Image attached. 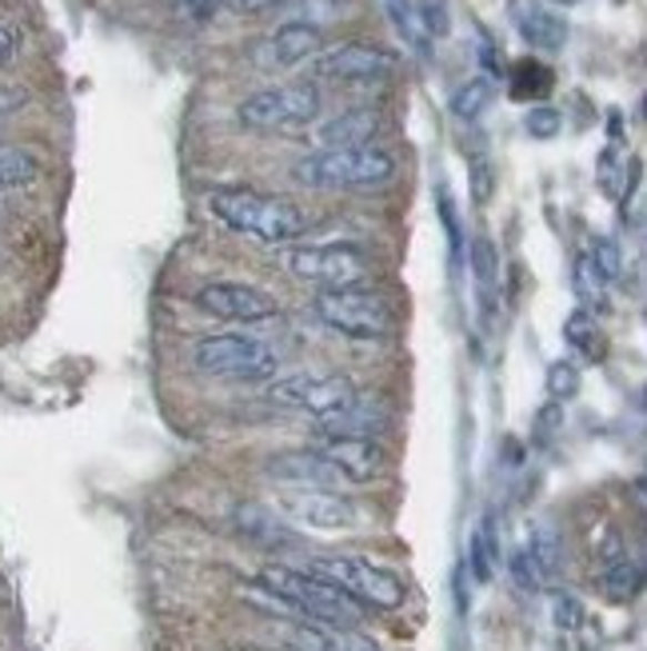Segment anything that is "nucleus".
I'll return each instance as SVG.
<instances>
[{"mask_svg": "<svg viewBox=\"0 0 647 651\" xmlns=\"http://www.w3.org/2000/svg\"><path fill=\"white\" fill-rule=\"evenodd\" d=\"M209 208L224 228L260 244H292L312 228V216L300 204L260 189H212Z\"/></svg>", "mask_w": 647, "mask_h": 651, "instance_id": "obj_1", "label": "nucleus"}, {"mask_svg": "<svg viewBox=\"0 0 647 651\" xmlns=\"http://www.w3.org/2000/svg\"><path fill=\"white\" fill-rule=\"evenodd\" d=\"M488 104H492V81L488 77H472L468 84H459V89L452 92V116H459V121H476Z\"/></svg>", "mask_w": 647, "mask_h": 651, "instance_id": "obj_25", "label": "nucleus"}, {"mask_svg": "<svg viewBox=\"0 0 647 651\" xmlns=\"http://www.w3.org/2000/svg\"><path fill=\"white\" fill-rule=\"evenodd\" d=\"M508 571H512V580H516V588H524V591L544 588V583L552 580V571H556V548H552L548 536H536L528 548H519L516 556H512Z\"/></svg>", "mask_w": 647, "mask_h": 651, "instance_id": "obj_20", "label": "nucleus"}, {"mask_svg": "<svg viewBox=\"0 0 647 651\" xmlns=\"http://www.w3.org/2000/svg\"><path fill=\"white\" fill-rule=\"evenodd\" d=\"M564 340H568L588 364H596V360H604V356H608V332L599 328L596 316H592V312H584V308L572 312L568 321H564Z\"/></svg>", "mask_w": 647, "mask_h": 651, "instance_id": "obj_22", "label": "nucleus"}, {"mask_svg": "<svg viewBox=\"0 0 647 651\" xmlns=\"http://www.w3.org/2000/svg\"><path fill=\"white\" fill-rule=\"evenodd\" d=\"M588 261L599 268V276L608 284L619 281V272H624V252H619V244L611 241V236H596L588 248Z\"/></svg>", "mask_w": 647, "mask_h": 651, "instance_id": "obj_28", "label": "nucleus"}, {"mask_svg": "<svg viewBox=\"0 0 647 651\" xmlns=\"http://www.w3.org/2000/svg\"><path fill=\"white\" fill-rule=\"evenodd\" d=\"M276 4H289V0H232V9L236 12H269Z\"/></svg>", "mask_w": 647, "mask_h": 651, "instance_id": "obj_38", "label": "nucleus"}, {"mask_svg": "<svg viewBox=\"0 0 647 651\" xmlns=\"http://www.w3.org/2000/svg\"><path fill=\"white\" fill-rule=\"evenodd\" d=\"M524 129H528L532 141H552L564 129V116H559L552 104H532L528 116H524Z\"/></svg>", "mask_w": 647, "mask_h": 651, "instance_id": "obj_30", "label": "nucleus"}, {"mask_svg": "<svg viewBox=\"0 0 647 651\" xmlns=\"http://www.w3.org/2000/svg\"><path fill=\"white\" fill-rule=\"evenodd\" d=\"M224 4H232V0H184V9H189L192 17H209V12L224 9Z\"/></svg>", "mask_w": 647, "mask_h": 651, "instance_id": "obj_39", "label": "nucleus"}, {"mask_svg": "<svg viewBox=\"0 0 647 651\" xmlns=\"http://www.w3.org/2000/svg\"><path fill=\"white\" fill-rule=\"evenodd\" d=\"M40 176V161L20 144L0 141V189H24Z\"/></svg>", "mask_w": 647, "mask_h": 651, "instance_id": "obj_23", "label": "nucleus"}, {"mask_svg": "<svg viewBox=\"0 0 647 651\" xmlns=\"http://www.w3.org/2000/svg\"><path fill=\"white\" fill-rule=\"evenodd\" d=\"M312 448L344 476V484H372L384 471V448L376 440H356V436H316Z\"/></svg>", "mask_w": 647, "mask_h": 651, "instance_id": "obj_13", "label": "nucleus"}, {"mask_svg": "<svg viewBox=\"0 0 647 651\" xmlns=\"http://www.w3.org/2000/svg\"><path fill=\"white\" fill-rule=\"evenodd\" d=\"M388 12H392V21H396V29L404 32V37H408L416 49H424V32H419L416 12H412L408 0H388Z\"/></svg>", "mask_w": 647, "mask_h": 651, "instance_id": "obj_35", "label": "nucleus"}, {"mask_svg": "<svg viewBox=\"0 0 647 651\" xmlns=\"http://www.w3.org/2000/svg\"><path fill=\"white\" fill-rule=\"evenodd\" d=\"M356 384L344 372H292V376H276L264 391V400L272 408L300 411L312 420H328L336 411L348 408V400L356 396Z\"/></svg>", "mask_w": 647, "mask_h": 651, "instance_id": "obj_8", "label": "nucleus"}, {"mask_svg": "<svg viewBox=\"0 0 647 651\" xmlns=\"http://www.w3.org/2000/svg\"><path fill=\"white\" fill-rule=\"evenodd\" d=\"M229 651H269V648H252V643H240V648H229Z\"/></svg>", "mask_w": 647, "mask_h": 651, "instance_id": "obj_41", "label": "nucleus"}, {"mask_svg": "<svg viewBox=\"0 0 647 651\" xmlns=\"http://www.w3.org/2000/svg\"><path fill=\"white\" fill-rule=\"evenodd\" d=\"M548 4H559V9H576L579 0H548Z\"/></svg>", "mask_w": 647, "mask_h": 651, "instance_id": "obj_40", "label": "nucleus"}, {"mask_svg": "<svg viewBox=\"0 0 647 651\" xmlns=\"http://www.w3.org/2000/svg\"><path fill=\"white\" fill-rule=\"evenodd\" d=\"M496 563H499V551H496V543H492V528L484 523V528L472 536V571H476V580L488 583Z\"/></svg>", "mask_w": 647, "mask_h": 651, "instance_id": "obj_29", "label": "nucleus"}, {"mask_svg": "<svg viewBox=\"0 0 647 651\" xmlns=\"http://www.w3.org/2000/svg\"><path fill=\"white\" fill-rule=\"evenodd\" d=\"M492 192H496V169H492L488 156H476V161H472V201L488 204Z\"/></svg>", "mask_w": 647, "mask_h": 651, "instance_id": "obj_34", "label": "nucleus"}, {"mask_svg": "<svg viewBox=\"0 0 647 651\" xmlns=\"http://www.w3.org/2000/svg\"><path fill=\"white\" fill-rule=\"evenodd\" d=\"M192 364L196 372L212 376V380H236V384H256V380H276L284 352L276 344L249 336V332H212L200 336L192 348Z\"/></svg>", "mask_w": 647, "mask_h": 651, "instance_id": "obj_4", "label": "nucleus"}, {"mask_svg": "<svg viewBox=\"0 0 647 651\" xmlns=\"http://www.w3.org/2000/svg\"><path fill=\"white\" fill-rule=\"evenodd\" d=\"M552 620H556L559 631H579L584 628V620H588V611H584V603H579L576 596L559 591L556 603H552Z\"/></svg>", "mask_w": 647, "mask_h": 651, "instance_id": "obj_33", "label": "nucleus"}, {"mask_svg": "<svg viewBox=\"0 0 647 651\" xmlns=\"http://www.w3.org/2000/svg\"><path fill=\"white\" fill-rule=\"evenodd\" d=\"M24 89H17V84H4L0 81V112H17V109H24Z\"/></svg>", "mask_w": 647, "mask_h": 651, "instance_id": "obj_36", "label": "nucleus"}, {"mask_svg": "<svg viewBox=\"0 0 647 651\" xmlns=\"http://www.w3.org/2000/svg\"><path fill=\"white\" fill-rule=\"evenodd\" d=\"M416 24L424 37H448L452 32V12H448V0H416Z\"/></svg>", "mask_w": 647, "mask_h": 651, "instance_id": "obj_26", "label": "nucleus"}, {"mask_svg": "<svg viewBox=\"0 0 647 651\" xmlns=\"http://www.w3.org/2000/svg\"><path fill=\"white\" fill-rule=\"evenodd\" d=\"M392 424V411L388 404L380 400V396H364L356 391L348 400V408L328 416V420H320V436H356V440H376L384 436Z\"/></svg>", "mask_w": 647, "mask_h": 651, "instance_id": "obj_16", "label": "nucleus"}, {"mask_svg": "<svg viewBox=\"0 0 647 651\" xmlns=\"http://www.w3.org/2000/svg\"><path fill=\"white\" fill-rule=\"evenodd\" d=\"M169 4H180V0H169Z\"/></svg>", "mask_w": 647, "mask_h": 651, "instance_id": "obj_42", "label": "nucleus"}, {"mask_svg": "<svg viewBox=\"0 0 647 651\" xmlns=\"http://www.w3.org/2000/svg\"><path fill=\"white\" fill-rule=\"evenodd\" d=\"M380 132V112L376 109H348L328 116L324 124H316L312 141L320 149H364V144L376 141Z\"/></svg>", "mask_w": 647, "mask_h": 651, "instance_id": "obj_19", "label": "nucleus"}, {"mask_svg": "<svg viewBox=\"0 0 647 651\" xmlns=\"http://www.w3.org/2000/svg\"><path fill=\"white\" fill-rule=\"evenodd\" d=\"M468 264H472V272H476L479 288L492 292V284H496V276H499V252H496V244H492L488 236H479V241L472 244Z\"/></svg>", "mask_w": 647, "mask_h": 651, "instance_id": "obj_27", "label": "nucleus"}, {"mask_svg": "<svg viewBox=\"0 0 647 651\" xmlns=\"http://www.w3.org/2000/svg\"><path fill=\"white\" fill-rule=\"evenodd\" d=\"M599 588L611 603H631L644 591V563L631 560L628 551L616 556V560L604 563V576H599Z\"/></svg>", "mask_w": 647, "mask_h": 651, "instance_id": "obj_21", "label": "nucleus"}, {"mask_svg": "<svg viewBox=\"0 0 647 651\" xmlns=\"http://www.w3.org/2000/svg\"><path fill=\"white\" fill-rule=\"evenodd\" d=\"M196 308L204 316L229 324H269L280 321V301L272 292L256 288V284H236V281H216L204 284L196 292Z\"/></svg>", "mask_w": 647, "mask_h": 651, "instance_id": "obj_12", "label": "nucleus"}, {"mask_svg": "<svg viewBox=\"0 0 647 651\" xmlns=\"http://www.w3.org/2000/svg\"><path fill=\"white\" fill-rule=\"evenodd\" d=\"M579 368L572 360H556L548 368V396L552 400H572V396H576L579 391Z\"/></svg>", "mask_w": 647, "mask_h": 651, "instance_id": "obj_31", "label": "nucleus"}, {"mask_svg": "<svg viewBox=\"0 0 647 651\" xmlns=\"http://www.w3.org/2000/svg\"><path fill=\"white\" fill-rule=\"evenodd\" d=\"M320 324H328L332 332L348 336V340H384L396 328L392 304L380 292L364 288H324L312 301Z\"/></svg>", "mask_w": 647, "mask_h": 651, "instance_id": "obj_7", "label": "nucleus"}, {"mask_svg": "<svg viewBox=\"0 0 647 651\" xmlns=\"http://www.w3.org/2000/svg\"><path fill=\"white\" fill-rule=\"evenodd\" d=\"M284 640L292 651H384L372 635L356 628H320L304 620H292L284 628Z\"/></svg>", "mask_w": 647, "mask_h": 651, "instance_id": "obj_18", "label": "nucleus"}, {"mask_svg": "<svg viewBox=\"0 0 647 651\" xmlns=\"http://www.w3.org/2000/svg\"><path fill=\"white\" fill-rule=\"evenodd\" d=\"M309 571L324 576L328 583H336L340 591H348L360 608H376V611H400L408 600V588L396 571L384 568V563L368 560V556H316L309 560Z\"/></svg>", "mask_w": 647, "mask_h": 651, "instance_id": "obj_5", "label": "nucleus"}, {"mask_svg": "<svg viewBox=\"0 0 647 651\" xmlns=\"http://www.w3.org/2000/svg\"><path fill=\"white\" fill-rule=\"evenodd\" d=\"M17 32H9V29H0V64H12L17 61Z\"/></svg>", "mask_w": 647, "mask_h": 651, "instance_id": "obj_37", "label": "nucleus"}, {"mask_svg": "<svg viewBox=\"0 0 647 651\" xmlns=\"http://www.w3.org/2000/svg\"><path fill=\"white\" fill-rule=\"evenodd\" d=\"M320 49H324V37H320L316 24L289 21V24H280L276 32H269V37L252 49V61H256L260 69H296V64L312 61Z\"/></svg>", "mask_w": 647, "mask_h": 651, "instance_id": "obj_14", "label": "nucleus"}, {"mask_svg": "<svg viewBox=\"0 0 647 651\" xmlns=\"http://www.w3.org/2000/svg\"><path fill=\"white\" fill-rule=\"evenodd\" d=\"M260 588L289 603L292 620L320 623V628H356L364 623V608L352 600L348 591H340L324 576L309 568H289V563H269L260 571Z\"/></svg>", "mask_w": 647, "mask_h": 651, "instance_id": "obj_2", "label": "nucleus"}, {"mask_svg": "<svg viewBox=\"0 0 647 651\" xmlns=\"http://www.w3.org/2000/svg\"><path fill=\"white\" fill-rule=\"evenodd\" d=\"M269 476L284 488H336L344 484L336 468H332L316 448H292V451H276L269 460Z\"/></svg>", "mask_w": 647, "mask_h": 651, "instance_id": "obj_15", "label": "nucleus"}, {"mask_svg": "<svg viewBox=\"0 0 647 651\" xmlns=\"http://www.w3.org/2000/svg\"><path fill=\"white\" fill-rule=\"evenodd\" d=\"M396 156L380 144H364V149H316L309 156H300L292 164L304 189L320 192H372L396 181Z\"/></svg>", "mask_w": 647, "mask_h": 651, "instance_id": "obj_3", "label": "nucleus"}, {"mask_svg": "<svg viewBox=\"0 0 647 651\" xmlns=\"http://www.w3.org/2000/svg\"><path fill=\"white\" fill-rule=\"evenodd\" d=\"M289 276L320 288H360L372 276V256L356 244H296L280 252Z\"/></svg>", "mask_w": 647, "mask_h": 651, "instance_id": "obj_9", "label": "nucleus"}, {"mask_svg": "<svg viewBox=\"0 0 647 651\" xmlns=\"http://www.w3.org/2000/svg\"><path fill=\"white\" fill-rule=\"evenodd\" d=\"M548 84H552L548 69L524 61V64H516V77H512V96H528V92L539 96V92H548Z\"/></svg>", "mask_w": 647, "mask_h": 651, "instance_id": "obj_32", "label": "nucleus"}, {"mask_svg": "<svg viewBox=\"0 0 647 651\" xmlns=\"http://www.w3.org/2000/svg\"><path fill=\"white\" fill-rule=\"evenodd\" d=\"M276 508L300 528L316 531H352L364 523V511L336 488H284L276 496Z\"/></svg>", "mask_w": 647, "mask_h": 651, "instance_id": "obj_11", "label": "nucleus"}, {"mask_svg": "<svg viewBox=\"0 0 647 651\" xmlns=\"http://www.w3.org/2000/svg\"><path fill=\"white\" fill-rule=\"evenodd\" d=\"M396 52L372 41L328 44L312 57V77L328 84H384L388 77H396Z\"/></svg>", "mask_w": 647, "mask_h": 651, "instance_id": "obj_10", "label": "nucleus"}, {"mask_svg": "<svg viewBox=\"0 0 647 651\" xmlns=\"http://www.w3.org/2000/svg\"><path fill=\"white\" fill-rule=\"evenodd\" d=\"M508 12H512L516 32L532 44V49L559 52L568 44V21H564L559 12H552L548 4H539V0H512Z\"/></svg>", "mask_w": 647, "mask_h": 651, "instance_id": "obj_17", "label": "nucleus"}, {"mask_svg": "<svg viewBox=\"0 0 647 651\" xmlns=\"http://www.w3.org/2000/svg\"><path fill=\"white\" fill-rule=\"evenodd\" d=\"M572 288H576V296L588 304V308H596V312L608 308V288H611V284L599 276V268L588 261V252H584V256L576 261V276H572ZM588 308H584V312H588Z\"/></svg>", "mask_w": 647, "mask_h": 651, "instance_id": "obj_24", "label": "nucleus"}, {"mask_svg": "<svg viewBox=\"0 0 647 651\" xmlns=\"http://www.w3.org/2000/svg\"><path fill=\"white\" fill-rule=\"evenodd\" d=\"M320 89L312 81L276 84L244 96L236 109V121L249 132H300L320 116Z\"/></svg>", "mask_w": 647, "mask_h": 651, "instance_id": "obj_6", "label": "nucleus"}]
</instances>
